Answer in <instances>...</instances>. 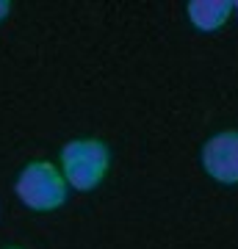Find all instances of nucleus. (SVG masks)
I'll return each instance as SVG.
<instances>
[{"label":"nucleus","mask_w":238,"mask_h":249,"mask_svg":"<svg viewBox=\"0 0 238 249\" xmlns=\"http://www.w3.org/2000/svg\"><path fill=\"white\" fill-rule=\"evenodd\" d=\"M111 166V150L100 139H72L61 147V172L67 186L89 191L97 188Z\"/></svg>","instance_id":"obj_1"},{"label":"nucleus","mask_w":238,"mask_h":249,"mask_svg":"<svg viewBox=\"0 0 238 249\" xmlns=\"http://www.w3.org/2000/svg\"><path fill=\"white\" fill-rule=\"evenodd\" d=\"M17 196L34 211H55L67 199V178L50 160H31L17 175Z\"/></svg>","instance_id":"obj_2"},{"label":"nucleus","mask_w":238,"mask_h":249,"mask_svg":"<svg viewBox=\"0 0 238 249\" xmlns=\"http://www.w3.org/2000/svg\"><path fill=\"white\" fill-rule=\"evenodd\" d=\"M202 169L211 175L216 183L236 186L238 183V130H221L213 133L202 144L200 152Z\"/></svg>","instance_id":"obj_3"},{"label":"nucleus","mask_w":238,"mask_h":249,"mask_svg":"<svg viewBox=\"0 0 238 249\" xmlns=\"http://www.w3.org/2000/svg\"><path fill=\"white\" fill-rule=\"evenodd\" d=\"M236 14V3L230 0H194L188 3V19L197 31H219Z\"/></svg>","instance_id":"obj_4"},{"label":"nucleus","mask_w":238,"mask_h":249,"mask_svg":"<svg viewBox=\"0 0 238 249\" xmlns=\"http://www.w3.org/2000/svg\"><path fill=\"white\" fill-rule=\"evenodd\" d=\"M9 11H11V3L9 0H0V22L9 17Z\"/></svg>","instance_id":"obj_5"},{"label":"nucleus","mask_w":238,"mask_h":249,"mask_svg":"<svg viewBox=\"0 0 238 249\" xmlns=\"http://www.w3.org/2000/svg\"><path fill=\"white\" fill-rule=\"evenodd\" d=\"M6 249H22V247H6Z\"/></svg>","instance_id":"obj_6"},{"label":"nucleus","mask_w":238,"mask_h":249,"mask_svg":"<svg viewBox=\"0 0 238 249\" xmlns=\"http://www.w3.org/2000/svg\"><path fill=\"white\" fill-rule=\"evenodd\" d=\"M236 14H238V3H236Z\"/></svg>","instance_id":"obj_7"}]
</instances>
